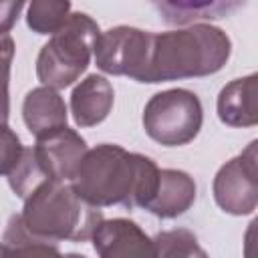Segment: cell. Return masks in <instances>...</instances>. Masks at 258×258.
I'll use <instances>...</instances> for the list:
<instances>
[{
  "label": "cell",
  "mask_w": 258,
  "mask_h": 258,
  "mask_svg": "<svg viewBox=\"0 0 258 258\" xmlns=\"http://www.w3.org/2000/svg\"><path fill=\"white\" fill-rule=\"evenodd\" d=\"M87 141L69 125L56 127L40 137L32 145V151L50 181H67L75 177L81 159L87 153Z\"/></svg>",
  "instance_id": "8"
},
{
  "label": "cell",
  "mask_w": 258,
  "mask_h": 258,
  "mask_svg": "<svg viewBox=\"0 0 258 258\" xmlns=\"http://www.w3.org/2000/svg\"><path fill=\"white\" fill-rule=\"evenodd\" d=\"M22 151L24 145L16 131H12L8 123H0V175H10V171L18 165Z\"/></svg>",
  "instance_id": "20"
},
{
  "label": "cell",
  "mask_w": 258,
  "mask_h": 258,
  "mask_svg": "<svg viewBox=\"0 0 258 258\" xmlns=\"http://www.w3.org/2000/svg\"><path fill=\"white\" fill-rule=\"evenodd\" d=\"M14 58V40L10 34L0 36V123H8L10 115V69Z\"/></svg>",
  "instance_id": "19"
},
{
  "label": "cell",
  "mask_w": 258,
  "mask_h": 258,
  "mask_svg": "<svg viewBox=\"0 0 258 258\" xmlns=\"http://www.w3.org/2000/svg\"><path fill=\"white\" fill-rule=\"evenodd\" d=\"M151 32L135 26H113L99 34L93 58L99 71L113 77H129L139 83L147 56Z\"/></svg>",
  "instance_id": "7"
},
{
  "label": "cell",
  "mask_w": 258,
  "mask_h": 258,
  "mask_svg": "<svg viewBox=\"0 0 258 258\" xmlns=\"http://www.w3.org/2000/svg\"><path fill=\"white\" fill-rule=\"evenodd\" d=\"M232 54L230 36L212 24L151 32L149 56L139 83H167L208 77L224 69Z\"/></svg>",
  "instance_id": "2"
},
{
  "label": "cell",
  "mask_w": 258,
  "mask_h": 258,
  "mask_svg": "<svg viewBox=\"0 0 258 258\" xmlns=\"http://www.w3.org/2000/svg\"><path fill=\"white\" fill-rule=\"evenodd\" d=\"M101 30L85 12H71L69 20L42 44L36 56V77L54 91L71 87L89 69Z\"/></svg>",
  "instance_id": "4"
},
{
  "label": "cell",
  "mask_w": 258,
  "mask_h": 258,
  "mask_svg": "<svg viewBox=\"0 0 258 258\" xmlns=\"http://www.w3.org/2000/svg\"><path fill=\"white\" fill-rule=\"evenodd\" d=\"M44 181H50V179L44 175V171H42V167H40V163H38V159H36L32 147H24L18 165H16V167L10 171V175H8V185H10V189H12L20 200H26V198H28L38 185H42Z\"/></svg>",
  "instance_id": "18"
},
{
  "label": "cell",
  "mask_w": 258,
  "mask_h": 258,
  "mask_svg": "<svg viewBox=\"0 0 258 258\" xmlns=\"http://www.w3.org/2000/svg\"><path fill=\"white\" fill-rule=\"evenodd\" d=\"M62 258H87L85 254H77V252H69V254H62Z\"/></svg>",
  "instance_id": "22"
},
{
  "label": "cell",
  "mask_w": 258,
  "mask_h": 258,
  "mask_svg": "<svg viewBox=\"0 0 258 258\" xmlns=\"http://www.w3.org/2000/svg\"><path fill=\"white\" fill-rule=\"evenodd\" d=\"M238 2H157L161 18L167 24H196L194 20H216L226 18L232 10H236Z\"/></svg>",
  "instance_id": "14"
},
{
  "label": "cell",
  "mask_w": 258,
  "mask_h": 258,
  "mask_svg": "<svg viewBox=\"0 0 258 258\" xmlns=\"http://www.w3.org/2000/svg\"><path fill=\"white\" fill-rule=\"evenodd\" d=\"M196 181L187 171L181 169H159V179L153 198L143 208L155 218L161 220H173L177 216H183L196 202Z\"/></svg>",
  "instance_id": "10"
},
{
  "label": "cell",
  "mask_w": 258,
  "mask_h": 258,
  "mask_svg": "<svg viewBox=\"0 0 258 258\" xmlns=\"http://www.w3.org/2000/svg\"><path fill=\"white\" fill-rule=\"evenodd\" d=\"M91 240L99 258H157L153 238L129 218L103 220Z\"/></svg>",
  "instance_id": "9"
},
{
  "label": "cell",
  "mask_w": 258,
  "mask_h": 258,
  "mask_svg": "<svg viewBox=\"0 0 258 258\" xmlns=\"http://www.w3.org/2000/svg\"><path fill=\"white\" fill-rule=\"evenodd\" d=\"M0 258H62V254L54 244L28 238L22 232L16 216H12L0 242Z\"/></svg>",
  "instance_id": "15"
},
{
  "label": "cell",
  "mask_w": 258,
  "mask_h": 258,
  "mask_svg": "<svg viewBox=\"0 0 258 258\" xmlns=\"http://www.w3.org/2000/svg\"><path fill=\"white\" fill-rule=\"evenodd\" d=\"M24 6L22 0H0V36H6L14 28Z\"/></svg>",
  "instance_id": "21"
},
{
  "label": "cell",
  "mask_w": 258,
  "mask_h": 258,
  "mask_svg": "<svg viewBox=\"0 0 258 258\" xmlns=\"http://www.w3.org/2000/svg\"><path fill=\"white\" fill-rule=\"evenodd\" d=\"M159 179L157 163L127 151L115 143H101L87 149L81 165L71 179L75 191L95 208H145L155 194Z\"/></svg>",
  "instance_id": "1"
},
{
  "label": "cell",
  "mask_w": 258,
  "mask_h": 258,
  "mask_svg": "<svg viewBox=\"0 0 258 258\" xmlns=\"http://www.w3.org/2000/svg\"><path fill=\"white\" fill-rule=\"evenodd\" d=\"M157 258H210L194 232L185 228L163 230L153 238Z\"/></svg>",
  "instance_id": "17"
},
{
  "label": "cell",
  "mask_w": 258,
  "mask_h": 258,
  "mask_svg": "<svg viewBox=\"0 0 258 258\" xmlns=\"http://www.w3.org/2000/svg\"><path fill=\"white\" fill-rule=\"evenodd\" d=\"M71 16V2L67 0H32L26 4V26L36 34L52 36L64 26Z\"/></svg>",
  "instance_id": "16"
},
{
  "label": "cell",
  "mask_w": 258,
  "mask_h": 258,
  "mask_svg": "<svg viewBox=\"0 0 258 258\" xmlns=\"http://www.w3.org/2000/svg\"><path fill=\"white\" fill-rule=\"evenodd\" d=\"M258 75H246L230 81L222 87L216 111L224 125L228 127H254L258 123Z\"/></svg>",
  "instance_id": "12"
},
{
  "label": "cell",
  "mask_w": 258,
  "mask_h": 258,
  "mask_svg": "<svg viewBox=\"0 0 258 258\" xmlns=\"http://www.w3.org/2000/svg\"><path fill=\"white\" fill-rule=\"evenodd\" d=\"M22 119L26 129L34 137H40L56 127H64L69 109L58 91L40 85L26 93L22 101Z\"/></svg>",
  "instance_id": "13"
},
{
  "label": "cell",
  "mask_w": 258,
  "mask_h": 258,
  "mask_svg": "<svg viewBox=\"0 0 258 258\" xmlns=\"http://www.w3.org/2000/svg\"><path fill=\"white\" fill-rule=\"evenodd\" d=\"M212 194L218 208L230 216H248L258 206V141L226 161L214 175Z\"/></svg>",
  "instance_id": "6"
},
{
  "label": "cell",
  "mask_w": 258,
  "mask_h": 258,
  "mask_svg": "<svg viewBox=\"0 0 258 258\" xmlns=\"http://www.w3.org/2000/svg\"><path fill=\"white\" fill-rule=\"evenodd\" d=\"M141 123L145 133L159 145H187L198 137L204 123L202 101L189 89L159 91L145 103Z\"/></svg>",
  "instance_id": "5"
},
{
  "label": "cell",
  "mask_w": 258,
  "mask_h": 258,
  "mask_svg": "<svg viewBox=\"0 0 258 258\" xmlns=\"http://www.w3.org/2000/svg\"><path fill=\"white\" fill-rule=\"evenodd\" d=\"M22 232L38 242H85L105 220L103 212L85 202L67 181H44L14 214Z\"/></svg>",
  "instance_id": "3"
},
{
  "label": "cell",
  "mask_w": 258,
  "mask_h": 258,
  "mask_svg": "<svg viewBox=\"0 0 258 258\" xmlns=\"http://www.w3.org/2000/svg\"><path fill=\"white\" fill-rule=\"evenodd\" d=\"M115 103L113 85L103 75H87L71 93V113L77 127H95L103 123Z\"/></svg>",
  "instance_id": "11"
}]
</instances>
